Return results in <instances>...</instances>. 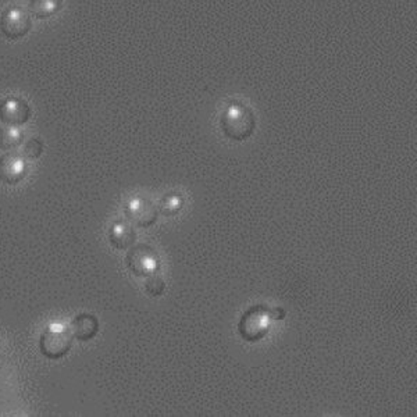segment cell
<instances>
[{"instance_id": "cell-1", "label": "cell", "mask_w": 417, "mask_h": 417, "mask_svg": "<svg viewBox=\"0 0 417 417\" xmlns=\"http://www.w3.org/2000/svg\"><path fill=\"white\" fill-rule=\"evenodd\" d=\"M221 127L227 137L242 140L252 134L255 128V116L248 107L235 106L224 113Z\"/></svg>"}, {"instance_id": "cell-2", "label": "cell", "mask_w": 417, "mask_h": 417, "mask_svg": "<svg viewBox=\"0 0 417 417\" xmlns=\"http://www.w3.org/2000/svg\"><path fill=\"white\" fill-rule=\"evenodd\" d=\"M72 345V333L65 327H52L42 333L39 340L41 352L49 359H59L69 353Z\"/></svg>"}, {"instance_id": "cell-3", "label": "cell", "mask_w": 417, "mask_h": 417, "mask_svg": "<svg viewBox=\"0 0 417 417\" xmlns=\"http://www.w3.org/2000/svg\"><path fill=\"white\" fill-rule=\"evenodd\" d=\"M32 21L21 7H8L0 15V31L7 39H18L28 34Z\"/></svg>"}, {"instance_id": "cell-4", "label": "cell", "mask_w": 417, "mask_h": 417, "mask_svg": "<svg viewBox=\"0 0 417 417\" xmlns=\"http://www.w3.org/2000/svg\"><path fill=\"white\" fill-rule=\"evenodd\" d=\"M126 262L128 269L139 277L150 276V273L157 269L154 252L146 245H138L133 248L128 252Z\"/></svg>"}, {"instance_id": "cell-5", "label": "cell", "mask_w": 417, "mask_h": 417, "mask_svg": "<svg viewBox=\"0 0 417 417\" xmlns=\"http://www.w3.org/2000/svg\"><path fill=\"white\" fill-rule=\"evenodd\" d=\"M31 109L21 99H7L0 103V121L8 127L21 126L28 121Z\"/></svg>"}, {"instance_id": "cell-6", "label": "cell", "mask_w": 417, "mask_h": 417, "mask_svg": "<svg viewBox=\"0 0 417 417\" xmlns=\"http://www.w3.org/2000/svg\"><path fill=\"white\" fill-rule=\"evenodd\" d=\"M25 164L18 153H6L0 157V180L14 185L24 178Z\"/></svg>"}, {"instance_id": "cell-7", "label": "cell", "mask_w": 417, "mask_h": 417, "mask_svg": "<svg viewBox=\"0 0 417 417\" xmlns=\"http://www.w3.org/2000/svg\"><path fill=\"white\" fill-rule=\"evenodd\" d=\"M99 331V322L95 316L82 313L78 315L71 323V333L78 341H89Z\"/></svg>"}, {"instance_id": "cell-8", "label": "cell", "mask_w": 417, "mask_h": 417, "mask_svg": "<svg viewBox=\"0 0 417 417\" xmlns=\"http://www.w3.org/2000/svg\"><path fill=\"white\" fill-rule=\"evenodd\" d=\"M127 216L130 220L140 227H147L152 223H154L157 217L156 208L153 204H150L146 199H137L135 202L131 204V206L127 208Z\"/></svg>"}, {"instance_id": "cell-9", "label": "cell", "mask_w": 417, "mask_h": 417, "mask_svg": "<svg viewBox=\"0 0 417 417\" xmlns=\"http://www.w3.org/2000/svg\"><path fill=\"white\" fill-rule=\"evenodd\" d=\"M256 320H258V322H255V307H252V309L242 317V322H241V324H245V329H244V327L239 329V330H241V334H242L245 338H248V340H249L251 334H253L251 341H253V340H259V338L263 337L265 333H266V320H267V319H266V316H265V312L260 310V313H259V316H258Z\"/></svg>"}, {"instance_id": "cell-10", "label": "cell", "mask_w": 417, "mask_h": 417, "mask_svg": "<svg viewBox=\"0 0 417 417\" xmlns=\"http://www.w3.org/2000/svg\"><path fill=\"white\" fill-rule=\"evenodd\" d=\"M135 239L137 234L128 224H116L110 231V241L117 249H126L131 246Z\"/></svg>"}, {"instance_id": "cell-11", "label": "cell", "mask_w": 417, "mask_h": 417, "mask_svg": "<svg viewBox=\"0 0 417 417\" xmlns=\"http://www.w3.org/2000/svg\"><path fill=\"white\" fill-rule=\"evenodd\" d=\"M62 6L60 0H31L28 3L29 13L37 18H45L55 14Z\"/></svg>"}, {"instance_id": "cell-12", "label": "cell", "mask_w": 417, "mask_h": 417, "mask_svg": "<svg viewBox=\"0 0 417 417\" xmlns=\"http://www.w3.org/2000/svg\"><path fill=\"white\" fill-rule=\"evenodd\" d=\"M22 142V134L13 127L0 128V149L10 150Z\"/></svg>"}, {"instance_id": "cell-13", "label": "cell", "mask_w": 417, "mask_h": 417, "mask_svg": "<svg viewBox=\"0 0 417 417\" xmlns=\"http://www.w3.org/2000/svg\"><path fill=\"white\" fill-rule=\"evenodd\" d=\"M44 152V143L39 138H29L22 146V156L27 159H38Z\"/></svg>"}, {"instance_id": "cell-14", "label": "cell", "mask_w": 417, "mask_h": 417, "mask_svg": "<svg viewBox=\"0 0 417 417\" xmlns=\"http://www.w3.org/2000/svg\"><path fill=\"white\" fill-rule=\"evenodd\" d=\"M145 289H146V292L149 293V295H152V296H159V295H161L163 293V291H164V282H163V279L159 277H150L147 278V281H146V284H145Z\"/></svg>"}]
</instances>
